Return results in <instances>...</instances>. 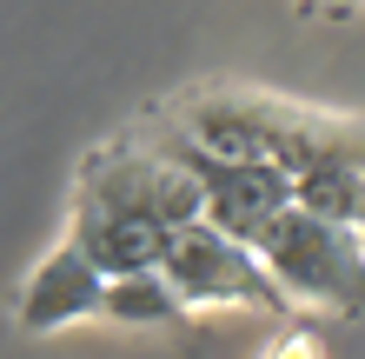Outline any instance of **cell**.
<instances>
[{
	"mask_svg": "<svg viewBox=\"0 0 365 359\" xmlns=\"http://www.w3.org/2000/svg\"><path fill=\"white\" fill-rule=\"evenodd\" d=\"M200 206H206V186L180 146L106 140L73 173L67 233L87 240L106 273H140L166 260L173 233L186 220H200Z\"/></svg>",
	"mask_w": 365,
	"mask_h": 359,
	"instance_id": "obj_1",
	"label": "cell"
},
{
	"mask_svg": "<svg viewBox=\"0 0 365 359\" xmlns=\"http://www.w3.org/2000/svg\"><path fill=\"white\" fill-rule=\"evenodd\" d=\"M180 146L226 160H279L286 173L312 166H365V113L312 107L292 93H266L246 80H200L160 107Z\"/></svg>",
	"mask_w": 365,
	"mask_h": 359,
	"instance_id": "obj_2",
	"label": "cell"
},
{
	"mask_svg": "<svg viewBox=\"0 0 365 359\" xmlns=\"http://www.w3.org/2000/svg\"><path fill=\"white\" fill-rule=\"evenodd\" d=\"M259 260L272 266V280L286 286L292 306L339 313V320L365 313V233H359V220H332V213H312V206L292 200L259 233Z\"/></svg>",
	"mask_w": 365,
	"mask_h": 359,
	"instance_id": "obj_3",
	"label": "cell"
},
{
	"mask_svg": "<svg viewBox=\"0 0 365 359\" xmlns=\"http://www.w3.org/2000/svg\"><path fill=\"white\" fill-rule=\"evenodd\" d=\"M160 273L173 280L186 313H286L292 306L286 286L272 280V266L259 260V246L232 240L226 226H212L206 213L173 233Z\"/></svg>",
	"mask_w": 365,
	"mask_h": 359,
	"instance_id": "obj_4",
	"label": "cell"
},
{
	"mask_svg": "<svg viewBox=\"0 0 365 359\" xmlns=\"http://www.w3.org/2000/svg\"><path fill=\"white\" fill-rule=\"evenodd\" d=\"M106 286H113V273L100 266V253L67 233V240H53L40 253L34 273L20 280L14 326L20 333H67V326L106 320Z\"/></svg>",
	"mask_w": 365,
	"mask_h": 359,
	"instance_id": "obj_5",
	"label": "cell"
},
{
	"mask_svg": "<svg viewBox=\"0 0 365 359\" xmlns=\"http://www.w3.org/2000/svg\"><path fill=\"white\" fill-rule=\"evenodd\" d=\"M166 146H180V140H166ZM180 153L192 160V173L206 186L200 213L212 226H226L232 240L259 246V233L299 200V173H286L279 160H226V153H200V146H180Z\"/></svg>",
	"mask_w": 365,
	"mask_h": 359,
	"instance_id": "obj_6",
	"label": "cell"
},
{
	"mask_svg": "<svg viewBox=\"0 0 365 359\" xmlns=\"http://www.w3.org/2000/svg\"><path fill=\"white\" fill-rule=\"evenodd\" d=\"M106 320H120V326H173V320H186V306H180V293H173V280L160 266H140V273H113Z\"/></svg>",
	"mask_w": 365,
	"mask_h": 359,
	"instance_id": "obj_7",
	"label": "cell"
},
{
	"mask_svg": "<svg viewBox=\"0 0 365 359\" xmlns=\"http://www.w3.org/2000/svg\"><path fill=\"white\" fill-rule=\"evenodd\" d=\"M299 206L332 213V220H359V206H365V166H312V173H299Z\"/></svg>",
	"mask_w": 365,
	"mask_h": 359,
	"instance_id": "obj_8",
	"label": "cell"
},
{
	"mask_svg": "<svg viewBox=\"0 0 365 359\" xmlns=\"http://www.w3.org/2000/svg\"><path fill=\"white\" fill-rule=\"evenodd\" d=\"M272 353H319V346H312V333L299 326V333H286V340H272Z\"/></svg>",
	"mask_w": 365,
	"mask_h": 359,
	"instance_id": "obj_9",
	"label": "cell"
},
{
	"mask_svg": "<svg viewBox=\"0 0 365 359\" xmlns=\"http://www.w3.org/2000/svg\"><path fill=\"white\" fill-rule=\"evenodd\" d=\"M306 14H352V7H365V0H299Z\"/></svg>",
	"mask_w": 365,
	"mask_h": 359,
	"instance_id": "obj_10",
	"label": "cell"
},
{
	"mask_svg": "<svg viewBox=\"0 0 365 359\" xmlns=\"http://www.w3.org/2000/svg\"><path fill=\"white\" fill-rule=\"evenodd\" d=\"M359 233H365V206H359Z\"/></svg>",
	"mask_w": 365,
	"mask_h": 359,
	"instance_id": "obj_11",
	"label": "cell"
}]
</instances>
